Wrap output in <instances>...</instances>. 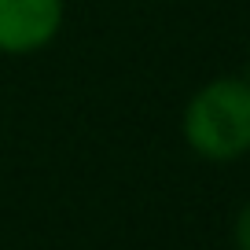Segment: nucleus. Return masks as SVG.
I'll return each mask as SVG.
<instances>
[{
	"mask_svg": "<svg viewBox=\"0 0 250 250\" xmlns=\"http://www.w3.org/2000/svg\"><path fill=\"white\" fill-rule=\"evenodd\" d=\"M62 0H0V55H33L55 41Z\"/></svg>",
	"mask_w": 250,
	"mask_h": 250,
	"instance_id": "f03ea898",
	"label": "nucleus"
},
{
	"mask_svg": "<svg viewBox=\"0 0 250 250\" xmlns=\"http://www.w3.org/2000/svg\"><path fill=\"white\" fill-rule=\"evenodd\" d=\"M247 81H250V74H247Z\"/></svg>",
	"mask_w": 250,
	"mask_h": 250,
	"instance_id": "20e7f679",
	"label": "nucleus"
},
{
	"mask_svg": "<svg viewBox=\"0 0 250 250\" xmlns=\"http://www.w3.org/2000/svg\"><path fill=\"white\" fill-rule=\"evenodd\" d=\"M235 247L239 250H250V203L239 210V217H235Z\"/></svg>",
	"mask_w": 250,
	"mask_h": 250,
	"instance_id": "7ed1b4c3",
	"label": "nucleus"
},
{
	"mask_svg": "<svg viewBox=\"0 0 250 250\" xmlns=\"http://www.w3.org/2000/svg\"><path fill=\"white\" fill-rule=\"evenodd\" d=\"M184 140L199 158L235 162L250 151V81L217 78L191 96L184 110Z\"/></svg>",
	"mask_w": 250,
	"mask_h": 250,
	"instance_id": "f257e3e1",
	"label": "nucleus"
}]
</instances>
